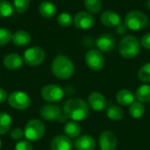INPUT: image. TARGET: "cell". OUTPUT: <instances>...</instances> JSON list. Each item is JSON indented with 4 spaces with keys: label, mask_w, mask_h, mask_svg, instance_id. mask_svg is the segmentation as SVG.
Here are the masks:
<instances>
[{
    "label": "cell",
    "mask_w": 150,
    "mask_h": 150,
    "mask_svg": "<svg viewBox=\"0 0 150 150\" xmlns=\"http://www.w3.org/2000/svg\"><path fill=\"white\" fill-rule=\"evenodd\" d=\"M72 142L66 135H57L51 142V150H72Z\"/></svg>",
    "instance_id": "17"
},
{
    "label": "cell",
    "mask_w": 150,
    "mask_h": 150,
    "mask_svg": "<svg viewBox=\"0 0 150 150\" xmlns=\"http://www.w3.org/2000/svg\"><path fill=\"white\" fill-rule=\"evenodd\" d=\"M81 126L77 121L70 120L64 126V133L69 138H76L81 134Z\"/></svg>",
    "instance_id": "22"
},
{
    "label": "cell",
    "mask_w": 150,
    "mask_h": 150,
    "mask_svg": "<svg viewBox=\"0 0 150 150\" xmlns=\"http://www.w3.org/2000/svg\"><path fill=\"white\" fill-rule=\"evenodd\" d=\"M13 4L8 0H0V18H8L14 12Z\"/></svg>",
    "instance_id": "28"
},
{
    "label": "cell",
    "mask_w": 150,
    "mask_h": 150,
    "mask_svg": "<svg viewBox=\"0 0 150 150\" xmlns=\"http://www.w3.org/2000/svg\"><path fill=\"white\" fill-rule=\"evenodd\" d=\"M98 144L101 150H115L118 144L117 136L112 131H104L99 135Z\"/></svg>",
    "instance_id": "11"
},
{
    "label": "cell",
    "mask_w": 150,
    "mask_h": 150,
    "mask_svg": "<svg viewBox=\"0 0 150 150\" xmlns=\"http://www.w3.org/2000/svg\"><path fill=\"white\" fill-rule=\"evenodd\" d=\"M88 103L91 108L96 112L103 111L107 106V100L105 96L98 91H93L89 95Z\"/></svg>",
    "instance_id": "14"
},
{
    "label": "cell",
    "mask_w": 150,
    "mask_h": 150,
    "mask_svg": "<svg viewBox=\"0 0 150 150\" xmlns=\"http://www.w3.org/2000/svg\"><path fill=\"white\" fill-rule=\"evenodd\" d=\"M124 25L131 31L143 30L149 25V17L142 11H130L124 18Z\"/></svg>",
    "instance_id": "4"
},
{
    "label": "cell",
    "mask_w": 150,
    "mask_h": 150,
    "mask_svg": "<svg viewBox=\"0 0 150 150\" xmlns=\"http://www.w3.org/2000/svg\"><path fill=\"white\" fill-rule=\"evenodd\" d=\"M45 130V125L41 120L38 119H33L29 120L25 127V137L29 142L39 141L44 136Z\"/></svg>",
    "instance_id": "5"
},
{
    "label": "cell",
    "mask_w": 150,
    "mask_h": 150,
    "mask_svg": "<svg viewBox=\"0 0 150 150\" xmlns=\"http://www.w3.org/2000/svg\"><path fill=\"white\" fill-rule=\"evenodd\" d=\"M95 18L93 14L87 11H80L76 13L73 18V24L76 28L80 30H89L95 25Z\"/></svg>",
    "instance_id": "10"
},
{
    "label": "cell",
    "mask_w": 150,
    "mask_h": 150,
    "mask_svg": "<svg viewBox=\"0 0 150 150\" xmlns=\"http://www.w3.org/2000/svg\"><path fill=\"white\" fill-rule=\"evenodd\" d=\"M100 21L105 26L109 27V28H113L120 25L121 18L118 12L109 10V11H105L101 14Z\"/></svg>",
    "instance_id": "15"
},
{
    "label": "cell",
    "mask_w": 150,
    "mask_h": 150,
    "mask_svg": "<svg viewBox=\"0 0 150 150\" xmlns=\"http://www.w3.org/2000/svg\"><path fill=\"white\" fill-rule=\"evenodd\" d=\"M15 150H33V146L29 141H19L15 147Z\"/></svg>",
    "instance_id": "33"
},
{
    "label": "cell",
    "mask_w": 150,
    "mask_h": 150,
    "mask_svg": "<svg viewBox=\"0 0 150 150\" xmlns=\"http://www.w3.org/2000/svg\"><path fill=\"white\" fill-rule=\"evenodd\" d=\"M51 70L55 77L62 80H66L74 75L75 65L68 56L60 54L53 60Z\"/></svg>",
    "instance_id": "2"
},
{
    "label": "cell",
    "mask_w": 150,
    "mask_h": 150,
    "mask_svg": "<svg viewBox=\"0 0 150 150\" xmlns=\"http://www.w3.org/2000/svg\"><path fill=\"white\" fill-rule=\"evenodd\" d=\"M85 63L93 71H99L105 66V58L98 49H90L85 54Z\"/></svg>",
    "instance_id": "9"
},
{
    "label": "cell",
    "mask_w": 150,
    "mask_h": 150,
    "mask_svg": "<svg viewBox=\"0 0 150 150\" xmlns=\"http://www.w3.org/2000/svg\"><path fill=\"white\" fill-rule=\"evenodd\" d=\"M7 99V92L0 87V104H3Z\"/></svg>",
    "instance_id": "36"
},
{
    "label": "cell",
    "mask_w": 150,
    "mask_h": 150,
    "mask_svg": "<svg viewBox=\"0 0 150 150\" xmlns=\"http://www.w3.org/2000/svg\"><path fill=\"white\" fill-rule=\"evenodd\" d=\"M30 3V0H13L14 10L19 14H23L28 10Z\"/></svg>",
    "instance_id": "31"
},
{
    "label": "cell",
    "mask_w": 150,
    "mask_h": 150,
    "mask_svg": "<svg viewBox=\"0 0 150 150\" xmlns=\"http://www.w3.org/2000/svg\"><path fill=\"white\" fill-rule=\"evenodd\" d=\"M11 127V117L5 112H0V135L9 132Z\"/></svg>",
    "instance_id": "25"
},
{
    "label": "cell",
    "mask_w": 150,
    "mask_h": 150,
    "mask_svg": "<svg viewBox=\"0 0 150 150\" xmlns=\"http://www.w3.org/2000/svg\"><path fill=\"white\" fill-rule=\"evenodd\" d=\"M116 99L120 105H121L123 106H127V105H132L134 102L135 96L131 91H129L127 89H122L117 93Z\"/></svg>",
    "instance_id": "21"
},
{
    "label": "cell",
    "mask_w": 150,
    "mask_h": 150,
    "mask_svg": "<svg viewBox=\"0 0 150 150\" xmlns=\"http://www.w3.org/2000/svg\"><path fill=\"white\" fill-rule=\"evenodd\" d=\"M145 113V106L139 101H134L129 107V114L134 119H140Z\"/></svg>",
    "instance_id": "26"
},
{
    "label": "cell",
    "mask_w": 150,
    "mask_h": 150,
    "mask_svg": "<svg viewBox=\"0 0 150 150\" xmlns=\"http://www.w3.org/2000/svg\"><path fill=\"white\" fill-rule=\"evenodd\" d=\"M63 111L67 118L75 121H80L88 116L90 109L83 99L80 98H72L65 103Z\"/></svg>",
    "instance_id": "1"
},
{
    "label": "cell",
    "mask_w": 150,
    "mask_h": 150,
    "mask_svg": "<svg viewBox=\"0 0 150 150\" xmlns=\"http://www.w3.org/2000/svg\"><path fill=\"white\" fill-rule=\"evenodd\" d=\"M57 23L62 27H69L73 24V18L69 12H62L57 17Z\"/></svg>",
    "instance_id": "30"
},
{
    "label": "cell",
    "mask_w": 150,
    "mask_h": 150,
    "mask_svg": "<svg viewBox=\"0 0 150 150\" xmlns=\"http://www.w3.org/2000/svg\"><path fill=\"white\" fill-rule=\"evenodd\" d=\"M147 7L149 10H150V0H147Z\"/></svg>",
    "instance_id": "38"
},
{
    "label": "cell",
    "mask_w": 150,
    "mask_h": 150,
    "mask_svg": "<svg viewBox=\"0 0 150 150\" xmlns=\"http://www.w3.org/2000/svg\"><path fill=\"white\" fill-rule=\"evenodd\" d=\"M118 27V33H120V34H122V33H126V26L125 25H122L121 24L119 25V26H117Z\"/></svg>",
    "instance_id": "37"
},
{
    "label": "cell",
    "mask_w": 150,
    "mask_h": 150,
    "mask_svg": "<svg viewBox=\"0 0 150 150\" xmlns=\"http://www.w3.org/2000/svg\"><path fill=\"white\" fill-rule=\"evenodd\" d=\"M75 148L76 150H94L96 148V141L91 135H82L76 139Z\"/></svg>",
    "instance_id": "18"
},
{
    "label": "cell",
    "mask_w": 150,
    "mask_h": 150,
    "mask_svg": "<svg viewBox=\"0 0 150 150\" xmlns=\"http://www.w3.org/2000/svg\"><path fill=\"white\" fill-rule=\"evenodd\" d=\"M25 136V132L21 128L16 127L11 132V138L14 141H19Z\"/></svg>",
    "instance_id": "34"
},
{
    "label": "cell",
    "mask_w": 150,
    "mask_h": 150,
    "mask_svg": "<svg viewBox=\"0 0 150 150\" xmlns=\"http://www.w3.org/2000/svg\"><path fill=\"white\" fill-rule=\"evenodd\" d=\"M11 41L17 47H25L31 42V35L26 31L18 30L12 34Z\"/></svg>",
    "instance_id": "20"
},
{
    "label": "cell",
    "mask_w": 150,
    "mask_h": 150,
    "mask_svg": "<svg viewBox=\"0 0 150 150\" xmlns=\"http://www.w3.org/2000/svg\"><path fill=\"white\" fill-rule=\"evenodd\" d=\"M4 66L9 70H15L22 67L24 59L18 54L11 53L4 56L3 61Z\"/></svg>",
    "instance_id": "16"
},
{
    "label": "cell",
    "mask_w": 150,
    "mask_h": 150,
    "mask_svg": "<svg viewBox=\"0 0 150 150\" xmlns=\"http://www.w3.org/2000/svg\"><path fill=\"white\" fill-rule=\"evenodd\" d=\"M46 58V53L40 47H32L24 53V62L31 67L40 65Z\"/></svg>",
    "instance_id": "6"
},
{
    "label": "cell",
    "mask_w": 150,
    "mask_h": 150,
    "mask_svg": "<svg viewBox=\"0 0 150 150\" xmlns=\"http://www.w3.org/2000/svg\"><path fill=\"white\" fill-rule=\"evenodd\" d=\"M106 115L110 120L119 121L124 118V111L120 106L112 105L106 109Z\"/></svg>",
    "instance_id": "24"
},
{
    "label": "cell",
    "mask_w": 150,
    "mask_h": 150,
    "mask_svg": "<svg viewBox=\"0 0 150 150\" xmlns=\"http://www.w3.org/2000/svg\"><path fill=\"white\" fill-rule=\"evenodd\" d=\"M142 45L138 38L134 35L124 36L119 43V53L125 59H134L141 52Z\"/></svg>",
    "instance_id": "3"
},
{
    "label": "cell",
    "mask_w": 150,
    "mask_h": 150,
    "mask_svg": "<svg viewBox=\"0 0 150 150\" xmlns=\"http://www.w3.org/2000/svg\"><path fill=\"white\" fill-rule=\"evenodd\" d=\"M1 148H2V142H1V139H0V150H1Z\"/></svg>",
    "instance_id": "39"
},
{
    "label": "cell",
    "mask_w": 150,
    "mask_h": 150,
    "mask_svg": "<svg viewBox=\"0 0 150 150\" xmlns=\"http://www.w3.org/2000/svg\"><path fill=\"white\" fill-rule=\"evenodd\" d=\"M39 12L43 18H51L55 16L57 12V8L53 2L44 0L39 5Z\"/></svg>",
    "instance_id": "19"
},
{
    "label": "cell",
    "mask_w": 150,
    "mask_h": 150,
    "mask_svg": "<svg viewBox=\"0 0 150 150\" xmlns=\"http://www.w3.org/2000/svg\"><path fill=\"white\" fill-rule=\"evenodd\" d=\"M140 41H141L142 47H143L147 50H150V33H145L142 37V39H141Z\"/></svg>",
    "instance_id": "35"
},
{
    "label": "cell",
    "mask_w": 150,
    "mask_h": 150,
    "mask_svg": "<svg viewBox=\"0 0 150 150\" xmlns=\"http://www.w3.org/2000/svg\"><path fill=\"white\" fill-rule=\"evenodd\" d=\"M40 115L46 120L54 121L62 116V110L55 105H45L40 109Z\"/></svg>",
    "instance_id": "13"
},
{
    "label": "cell",
    "mask_w": 150,
    "mask_h": 150,
    "mask_svg": "<svg viewBox=\"0 0 150 150\" xmlns=\"http://www.w3.org/2000/svg\"><path fill=\"white\" fill-rule=\"evenodd\" d=\"M96 46L100 52L111 53L113 51L116 46V40L113 35L110 33H105L98 38L96 40Z\"/></svg>",
    "instance_id": "12"
},
{
    "label": "cell",
    "mask_w": 150,
    "mask_h": 150,
    "mask_svg": "<svg viewBox=\"0 0 150 150\" xmlns=\"http://www.w3.org/2000/svg\"><path fill=\"white\" fill-rule=\"evenodd\" d=\"M138 78L142 83H150V62L141 67L138 71Z\"/></svg>",
    "instance_id": "29"
},
{
    "label": "cell",
    "mask_w": 150,
    "mask_h": 150,
    "mask_svg": "<svg viewBox=\"0 0 150 150\" xmlns=\"http://www.w3.org/2000/svg\"><path fill=\"white\" fill-rule=\"evenodd\" d=\"M8 103L16 110H25L31 105V98L25 92L16 91L9 95Z\"/></svg>",
    "instance_id": "8"
},
{
    "label": "cell",
    "mask_w": 150,
    "mask_h": 150,
    "mask_svg": "<svg viewBox=\"0 0 150 150\" xmlns=\"http://www.w3.org/2000/svg\"><path fill=\"white\" fill-rule=\"evenodd\" d=\"M137 101L144 104L150 102V85L142 84L138 87L134 94Z\"/></svg>",
    "instance_id": "23"
},
{
    "label": "cell",
    "mask_w": 150,
    "mask_h": 150,
    "mask_svg": "<svg viewBox=\"0 0 150 150\" xmlns=\"http://www.w3.org/2000/svg\"><path fill=\"white\" fill-rule=\"evenodd\" d=\"M42 98L49 103H55L60 101L64 96L63 89L54 83H49L45 85L40 91Z\"/></svg>",
    "instance_id": "7"
},
{
    "label": "cell",
    "mask_w": 150,
    "mask_h": 150,
    "mask_svg": "<svg viewBox=\"0 0 150 150\" xmlns=\"http://www.w3.org/2000/svg\"><path fill=\"white\" fill-rule=\"evenodd\" d=\"M83 4L87 11L91 14H98L103 8V3L101 0H84Z\"/></svg>",
    "instance_id": "27"
},
{
    "label": "cell",
    "mask_w": 150,
    "mask_h": 150,
    "mask_svg": "<svg viewBox=\"0 0 150 150\" xmlns=\"http://www.w3.org/2000/svg\"><path fill=\"white\" fill-rule=\"evenodd\" d=\"M12 33L7 28H0V47L7 45L11 41Z\"/></svg>",
    "instance_id": "32"
}]
</instances>
